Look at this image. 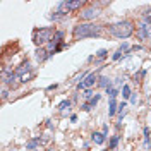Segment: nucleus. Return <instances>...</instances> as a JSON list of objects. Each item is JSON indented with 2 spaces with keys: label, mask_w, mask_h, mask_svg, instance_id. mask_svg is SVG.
<instances>
[{
  "label": "nucleus",
  "mask_w": 151,
  "mask_h": 151,
  "mask_svg": "<svg viewBox=\"0 0 151 151\" xmlns=\"http://www.w3.org/2000/svg\"><path fill=\"white\" fill-rule=\"evenodd\" d=\"M105 139H106V136H105L103 132H93V134H91V141H93L94 144H103Z\"/></svg>",
  "instance_id": "9"
},
{
  "label": "nucleus",
  "mask_w": 151,
  "mask_h": 151,
  "mask_svg": "<svg viewBox=\"0 0 151 151\" xmlns=\"http://www.w3.org/2000/svg\"><path fill=\"white\" fill-rule=\"evenodd\" d=\"M100 98H101L100 94H96V96H93V98H91V100L88 101V103H89V106H94V105H96L98 101H100Z\"/></svg>",
  "instance_id": "21"
},
{
  "label": "nucleus",
  "mask_w": 151,
  "mask_h": 151,
  "mask_svg": "<svg viewBox=\"0 0 151 151\" xmlns=\"http://www.w3.org/2000/svg\"><path fill=\"white\" fill-rule=\"evenodd\" d=\"M96 81H98V76L94 74H88L86 76V79L84 81H81V83H79V84H77V88H79V89H91V86H94V83H96Z\"/></svg>",
  "instance_id": "4"
},
{
  "label": "nucleus",
  "mask_w": 151,
  "mask_h": 151,
  "mask_svg": "<svg viewBox=\"0 0 151 151\" xmlns=\"http://www.w3.org/2000/svg\"><path fill=\"white\" fill-rule=\"evenodd\" d=\"M70 10H69V5H67V2H60L58 4V9L55 10V14H52L50 16V19H53V21H57L58 17H64V16H67Z\"/></svg>",
  "instance_id": "5"
},
{
  "label": "nucleus",
  "mask_w": 151,
  "mask_h": 151,
  "mask_svg": "<svg viewBox=\"0 0 151 151\" xmlns=\"http://www.w3.org/2000/svg\"><path fill=\"white\" fill-rule=\"evenodd\" d=\"M134 29L136 28H134V24L131 21H120V22H115V24L110 26V33L119 40H125V38L134 35Z\"/></svg>",
  "instance_id": "2"
},
{
  "label": "nucleus",
  "mask_w": 151,
  "mask_h": 151,
  "mask_svg": "<svg viewBox=\"0 0 151 151\" xmlns=\"http://www.w3.org/2000/svg\"><path fill=\"white\" fill-rule=\"evenodd\" d=\"M83 96H84L86 100H91V98H93V91H91V89H86Z\"/></svg>",
  "instance_id": "24"
},
{
  "label": "nucleus",
  "mask_w": 151,
  "mask_h": 151,
  "mask_svg": "<svg viewBox=\"0 0 151 151\" xmlns=\"http://www.w3.org/2000/svg\"><path fill=\"white\" fill-rule=\"evenodd\" d=\"M67 5H69V10H77V9H81V7L84 5V2H83V0H74V2L69 0Z\"/></svg>",
  "instance_id": "10"
},
{
  "label": "nucleus",
  "mask_w": 151,
  "mask_h": 151,
  "mask_svg": "<svg viewBox=\"0 0 151 151\" xmlns=\"http://www.w3.org/2000/svg\"><path fill=\"white\" fill-rule=\"evenodd\" d=\"M136 101H137V96H136V94H132V96H131V103H136Z\"/></svg>",
  "instance_id": "27"
},
{
  "label": "nucleus",
  "mask_w": 151,
  "mask_h": 151,
  "mask_svg": "<svg viewBox=\"0 0 151 151\" xmlns=\"http://www.w3.org/2000/svg\"><path fill=\"white\" fill-rule=\"evenodd\" d=\"M98 81H100L98 84L101 86V88H108V86H110V81H108V77H100Z\"/></svg>",
  "instance_id": "18"
},
{
  "label": "nucleus",
  "mask_w": 151,
  "mask_h": 151,
  "mask_svg": "<svg viewBox=\"0 0 151 151\" xmlns=\"http://www.w3.org/2000/svg\"><path fill=\"white\" fill-rule=\"evenodd\" d=\"M81 108H83V110H84V112H88V110H91V106H89V103H88V101H86V103L83 105V106H81Z\"/></svg>",
  "instance_id": "25"
},
{
  "label": "nucleus",
  "mask_w": 151,
  "mask_h": 151,
  "mask_svg": "<svg viewBox=\"0 0 151 151\" xmlns=\"http://www.w3.org/2000/svg\"><path fill=\"white\" fill-rule=\"evenodd\" d=\"M125 50H127V43H122V47H120L117 52H115V53H113L112 58H113V60H119V58L124 55V52H125Z\"/></svg>",
  "instance_id": "13"
},
{
  "label": "nucleus",
  "mask_w": 151,
  "mask_h": 151,
  "mask_svg": "<svg viewBox=\"0 0 151 151\" xmlns=\"http://www.w3.org/2000/svg\"><path fill=\"white\" fill-rule=\"evenodd\" d=\"M52 35H55V33H53V28L35 29V33H33V41H35V45H38V47H43L45 43H48V41L52 40Z\"/></svg>",
  "instance_id": "3"
},
{
  "label": "nucleus",
  "mask_w": 151,
  "mask_h": 151,
  "mask_svg": "<svg viewBox=\"0 0 151 151\" xmlns=\"http://www.w3.org/2000/svg\"><path fill=\"white\" fill-rule=\"evenodd\" d=\"M55 88H57V84H50L47 89H48V91H52V89H55Z\"/></svg>",
  "instance_id": "28"
},
{
  "label": "nucleus",
  "mask_w": 151,
  "mask_h": 151,
  "mask_svg": "<svg viewBox=\"0 0 151 151\" xmlns=\"http://www.w3.org/2000/svg\"><path fill=\"white\" fill-rule=\"evenodd\" d=\"M47 58H50V53L45 52L43 48H40V50L36 52V60L38 62H43V60H47Z\"/></svg>",
  "instance_id": "12"
},
{
  "label": "nucleus",
  "mask_w": 151,
  "mask_h": 151,
  "mask_svg": "<svg viewBox=\"0 0 151 151\" xmlns=\"http://www.w3.org/2000/svg\"><path fill=\"white\" fill-rule=\"evenodd\" d=\"M144 144H146V146H150V129H148V127H144Z\"/></svg>",
  "instance_id": "19"
},
{
  "label": "nucleus",
  "mask_w": 151,
  "mask_h": 151,
  "mask_svg": "<svg viewBox=\"0 0 151 151\" xmlns=\"http://www.w3.org/2000/svg\"><path fill=\"white\" fill-rule=\"evenodd\" d=\"M69 106H70V101H69V100H62V101L58 103V110H60V112H64V110L69 108Z\"/></svg>",
  "instance_id": "16"
},
{
  "label": "nucleus",
  "mask_w": 151,
  "mask_h": 151,
  "mask_svg": "<svg viewBox=\"0 0 151 151\" xmlns=\"http://www.w3.org/2000/svg\"><path fill=\"white\" fill-rule=\"evenodd\" d=\"M98 14H100V10L94 9V7H89V9H86L81 12V19L83 21H91V19L98 17Z\"/></svg>",
  "instance_id": "7"
},
{
  "label": "nucleus",
  "mask_w": 151,
  "mask_h": 151,
  "mask_svg": "<svg viewBox=\"0 0 151 151\" xmlns=\"http://www.w3.org/2000/svg\"><path fill=\"white\" fill-rule=\"evenodd\" d=\"M132 96V93H131V86H127V84H124L122 86V98H131Z\"/></svg>",
  "instance_id": "15"
},
{
  "label": "nucleus",
  "mask_w": 151,
  "mask_h": 151,
  "mask_svg": "<svg viewBox=\"0 0 151 151\" xmlns=\"http://www.w3.org/2000/svg\"><path fill=\"white\" fill-rule=\"evenodd\" d=\"M119 139H120L119 136H113L112 139H110V144H108V148H110V150H115V148H117V144H119Z\"/></svg>",
  "instance_id": "17"
},
{
  "label": "nucleus",
  "mask_w": 151,
  "mask_h": 151,
  "mask_svg": "<svg viewBox=\"0 0 151 151\" xmlns=\"http://www.w3.org/2000/svg\"><path fill=\"white\" fill-rule=\"evenodd\" d=\"M144 22H148V24H151V9H148L146 12H144Z\"/></svg>",
  "instance_id": "20"
},
{
  "label": "nucleus",
  "mask_w": 151,
  "mask_h": 151,
  "mask_svg": "<svg viewBox=\"0 0 151 151\" xmlns=\"http://www.w3.org/2000/svg\"><path fill=\"white\" fill-rule=\"evenodd\" d=\"M101 26L100 24H93V22H81L74 28V38L77 40H84V38H93L101 35Z\"/></svg>",
  "instance_id": "1"
},
{
  "label": "nucleus",
  "mask_w": 151,
  "mask_h": 151,
  "mask_svg": "<svg viewBox=\"0 0 151 151\" xmlns=\"http://www.w3.org/2000/svg\"><path fill=\"white\" fill-rule=\"evenodd\" d=\"M40 142H41V139H40V137H35V139H31V141L26 144V150H28V151H33L35 148H38V146H40ZM38 150H40V148H38Z\"/></svg>",
  "instance_id": "11"
},
{
  "label": "nucleus",
  "mask_w": 151,
  "mask_h": 151,
  "mask_svg": "<svg viewBox=\"0 0 151 151\" xmlns=\"http://www.w3.org/2000/svg\"><path fill=\"white\" fill-rule=\"evenodd\" d=\"M115 112H117V101H115V100H110V105H108V115L113 117Z\"/></svg>",
  "instance_id": "14"
},
{
  "label": "nucleus",
  "mask_w": 151,
  "mask_h": 151,
  "mask_svg": "<svg viewBox=\"0 0 151 151\" xmlns=\"http://www.w3.org/2000/svg\"><path fill=\"white\" fill-rule=\"evenodd\" d=\"M137 35H139V38H141V40H151V24H148V22H142L141 26H139Z\"/></svg>",
  "instance_id": "6"
},
{
  "label": "nucleus",
  "mask_w": 151,
  "mask_h": 151,
  "mask_svg": "<svg viewBox=\"0 0 151 151\" xmlns=\"http://www.w3.org/2000/svg\"><path fill=\"white\" fill-rule=\"evenodd\" d=\"M7 94H9V91H7V89H4V91H2V98L5 100V98H7Z\"/></svg>",
  "instance_id": "26"
},
{
  "label": "nucleus",
  "mask_w": 151,
  "mask_h": 151,
  "mask_svg": "<svg viewBox=\"0 0 151 151\" xmlns=\"http://www.w3.org/2000/svg\"><path fill=\"white\" fill-rule=\"evenodd\" d=\"M9 151H16V150H9Z\"/></svg>",
  "instance_id": "29"
},
{
  "label": "nucleus",
  "mask_w": 151,
  "mask_h": 151,
  "mask_svg": "<svg viewBox=\"0 0 151 151\" xmlns=\"http://www.w3.org/2000/svg\"><path fill=\"white\" fill-rule=\"evenodd\" d=\"M33 77V72H28V74H24V76H21V83H28L29 79Z\"/></svg>",
  "instance_id": "23"
},
{
  "label": "nucleus",
  "mask_w": 151,
  "mask_h": 151,
  "mask_svg": "<svg viewBox=\"0 0 151 151\" xmlns=\"http://www.w3.org/2000/svg\"><path fill=\"white\" fill-rule=\"evenodd\" d=\"M106 55H108V52H106L105 48H101V50H98V52H96V57H98V58H105Z\"/></svg>",
  "instance_id": "22"
},
{
  "label": "nucleus",
  "mask_w": 151,
  "mask_h": 151,
  "mask_svg": "<svg viewBox=\"0 0 151 151\" xmlns=\"http://www.w3.org/2000/svg\"><path fill=\"white\" fill-rule=\"evenodd\" d=\"M14 72H16L19 77H21V76H24V74H28V72H31V62H29V60L22 62V64H21V65H19Z\"/></svg>",
  "instance_id": "8"
}]
</instances>
